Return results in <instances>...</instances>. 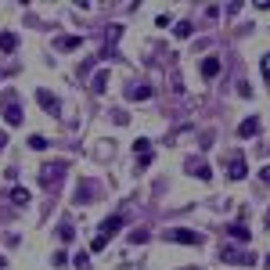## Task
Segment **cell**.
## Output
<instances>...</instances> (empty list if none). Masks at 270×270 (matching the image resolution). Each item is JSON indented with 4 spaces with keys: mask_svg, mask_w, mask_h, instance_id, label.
Instances as JSON below:
<instances>
[{
    "mask_svg": "<svg viewBox=\"0 0 270 270\" xmlns=\"http://www.w3.org/2000/svg\"><path fill=\"white\" fill-rule=\"evenodd\" d=\"M0 105H4V123H8V126H22V105H18V94H15V90H4V94H0Z\"/></svg>",
    "mask_w": 270,
    "mask_h": 270,
    "instance_id": "cell-1",
    "label": "cell"
},
{
    "mask_svg": "<svg viewBox=\"0 0 270 270\" xmlns=\"http://www.w3.org/2000/svg\"><path fill=\"white\" fill-rule=\"evenodd\" d=\"M166 242H177V245H202L206 238L198 230H187V227H170L166 230Z\"/></svg>",
    "mask_w": 270,
    "mask_h": 270,
    "instance_id": "cell-2",
    "label": "cell"
},
{
    "mask_svg": "<svg viewBox=\"0 0 270 270\" xmlns=\"http://www.w3.org/2000/svg\"><path fill=\"white\" fill-rule=\"evenodd\" d=\"M61 177H65V162H47V166L40 170V184H44V187L61 184Z\"/></svg>",
    "mask_w": 270,
    "mask_h": 270,
    "instance_id": "cell-3",
    "label": "cell"
},
{
    "mask_svg": "<svg viewBox=\"0 0 270 270\" xmlns=\"http://www.w3.org/2000/svg\"><path fill=\"white\" fill-rule=\"evenodd\" d=\"M227 177H230V180H245V177H249V166H245L242 151H234V155L227 159Z\"/></svg>",
    "mask_w": 270,
    "mask_h": 270,
    "instance_id": "cell-4",
    "label": "cell"
},
{
    "mask_svg": "<svg viewBox=\"0 0 270 270\" xmlns=\"http://www.w3.org/2000/svg\"><path fill=\"white\" fill-rule=\"evenodd\" d=\"M184 170H187L191 177H195V180H209V177H213V170H209V162H206V159H195V155H191V159L184 162Z\"/></svg>",
    "mask_w": 270,
    "mask_h": 270,
    "instance_id": "cell-5",
    "label": "cell"
},
{
    "mask_svg": "<svg viewBox=\"0 0 270 270\" xmlns=\"http://www.w3.org/2000/svg\"><path fill=\"white\" fill-rule=\"evenodd\" d=\"M36 101H40V108H44V112H51V115H58V108H61V105H58V97H54L51 90H44V87L36 90Z\"/></svg>",
    "mask_w": 270,
    "mask_h": 270,
    "instance_id": "cell-6",
    "label": "cell"
},
{
    "mask_svg": "<svg viewBox=\"0 0 270 270\" xmlns=\"http://www.w3.org/2000/svg\"><path fill=\"white\" fill-rule=\"evenodd\" d=\"M123 223H126V220H123L119 213H115V216H105V220H101V238H112V230H119Z\"/></svg>",
    "mask_w": 270,
    "mask_h": 270,
    "instance_id": "cell-7",
    "label": "cell"
},
{
    "mask_svg": "<svg viewBox=\"0 0 270 270\" xmlns=\"http://www.w3.org/2000/svg\"><path fill=\"white\" fill-rule=\"evenodd\" d=\"M223 259H227V263H245V266L256 263L252 256H245V252H238V249H230V245H223Z\"/></svg>",
    "mask_w": 270,
    "mask_h": 270,
    "instance_id": "cell-8",
    "label": "cell"
},
{
    "mask_svg": "<svg viewBox=\"0 0 270 270\" xmlns=\"http://www.w3.org/2000/svg\"><path fill=\"white\" fill-rule=\"evenodd\" d=\"M202 76H206V80H216V76H220V58L216 54L202 58Z\"/></svg>",
    "mask_w": 270,
    "mask_h": 270,
    "instance_id": "cell-9",
    "label": "cell"
},
{
    "mask_svg": "<svg viewBox=\"0 0 270 270\" xmlns=\"http://www.w3.org/2000/svg\"><path fill=\"white\" fill-rule=\"evenodd\" d=\"M80 44H83V36H58V40H54L58 51H76Z\"/></svg>",
    "mask_w": 270,
    "mask_h": 270,
    "instance_id": "cell-10",
    "label": "cell"
},
{
    "mask_svg": "<svg viewBox=\"0 0 270 270\" xmlns=\"http://www.w3.org/2000/svg\"><path fill=\"white\" fill-rule=\"evenodd\" d=\"M126 97H130V101H148V97H151V87H148V83H144V87L137 83V87L126 90Z\"/></svg>",
    "mask_w": 270,
    "mask_h": 270,
    "instance_id": "cell-11",
    "label": "cell"
},
{
    "mask_svg": "<svg viewBox=\"0 0 270 270\" xmlns=\"http://www.w3.org/2000/svg\"><path fill=\"white\" fill-rule=\"evenodd\" d=\"M256 133H259V119H245L238 126V137H256Z\"/></svg>",
    "mask_w": 270,
    "mask_h": 270,
    "instance_id": "cell-12",
    "label": "cell"
},
{
    "mask_svg": "<svg viewBox=\"0 0 270 270\" xmlns=\"http://www.w3.org/2000/svg\"><path fill=\"white\" fill-rule=\"evenodd\" d=\"M18 47V36L15 32H4V36H0V51H4V54H11Z\"/></svg>",
    "mask_w": 270,
    "mask_h": 270,
    "instance_id": "cell-13",
    "label": "cell"
},
{
    "mask_svg": "<svg viewBox=\"0 0 270 270\" xmlns=\"http://www.w3.org/2000/svg\"><path fill=\"white\" fill-rule=\"evenodd\" d=\"M227 234H230V238H234V242H249V238H252L245 223H234V227H230V230H227Z\"/></svg>",
    "mask_w": 270,
    "mask_h": 270,
    "instance_id": "cell-14",
    "label": "cell"
},
{
    "mask_svg": "<svg viewBox=\"0 0 270 270\" xmlns=\"http://www.w3.org/2000/svg\"><path fill=\"white\" fill-rule=\"evenodd\" d=\"M58 238H61V242H72V238H76V234H72V220H69V216L58 223Z\"/></svg>",
    "mask_w": 270,
    "mask_h": 270,
    "instance_id": "cell-15",
    "label": "cell"
},
{
    "mask_svg": "<svg viewBox=\"0 0 270 270\" xmlns=\"http://www.w3.org/2000/svg\"><path fill=\"white\" fill-rule=\"evenodd\" d=\"M191 32H195V29H191V22H177V29H173V36H177V40H187Z\"/></svg>",
    "mask_w": 270,
    "mask_h": 270,
    "instance_id": "cell-16",
    "label": "cell"
},
{
    "mask_svg": "<svg viewBox=\"0 0 270 270\" xmlns=\"http://www.w3.org/2000/svg\"><path fill=\"white\" fill-rule=\"evenodd\" d=\"M11 202L25 206V202H29V191H25V187H11Z\"/></svg>",
    "mask_w": 270,
    "mask_h": 270,
    "instance_id": "cell-17",
    "label": "cell"
},
{
    "mask_svg": "<svg viewBox=\"0 0 270 270\" xmlns=\"http://www.w3.org/2000/svg\"><path fill=\"white\" fill-rule=\"evenodd\" d=\"M105 87H108V72H97L94 76V94H105Z\"/></svg>",
    "mask_w": 270,
    "mask_h": 270,
    "instance_id": "cell-18",
    "label": "cell"
},
{
    "mask_svg": "<svg viewBox=\"0 0 270 270\" xmlns=\"http://www.w3.org/2000/svg\"><path fill=\"white\" fill-rule=\"evenodd\" d=\"M133 148H137V155H144V151H151V141H148V137H137Z\"/></svg>",
    "mask_w": 270,
    "mask_h": 270,
    "instance_id": "cell-19",
    "label": "cell"
},
{
    "mask_svg": "<svg viewBox=\"0 0 270 270\" xmlns=\"http://www.w3.org/2000/svg\"><path fill=\"white\" fill-rule=\"evenodd\" d=\"M76 266L87 270V266H90V252H76Z\"/></svg>",
    "mask_w": 270,
    "mask_h": 270,
    "instance_id": "cell-20",
    "label": "cell"
},
{
    "mask_svg": "<svg viewBox=\"0 0 270 270\" xmlns=\"http://www.w3.org/2000/svg\"><path fill=\"white\" fill-rule=\"evenodd\" d=\"M29 148H36V151H40V148H47V141H44L40 133H32V137H29Z\"/></svg>",
    "mask_w": 270,
    "mask_h": 270,
    "instance_id": "cell-21",
    "label": "cell"
},
{
    "mask_svg": "<svg viewBox=\"0 0 270 270\" xmlns=\"http://www.w3.org/2000/svg\"><path fill=\"white\" fill-rule=\"evenodd\" d=\"M144 238H148V230H144V227H137V230H133V234H130V242H133V245H141Z\"/></svg>",
    "mask_w": 270,
    "mask_h": 270,
    "instance_id": "cell-22",
    "label": "cell"
},
{
    "mask_svg": "<svg viewBox=\"0 0 270 270\" xmlns=\"http://www.w3.org/2000/svg\"><path fill=\"white\" fill-rule=\"evenodd\" d=\"M112 119L119 123V126H126V123H130V115H126V112H112Z\"/></svg>",
    "mask_w": 270,
    "mask_h": 270,
    "instance_id": "cell-23",
    "label": "cell"
},
{
    "mask_svg": "<svg viewBox=\"0 0 270 270\" xmlns=\"http://www.w3.org/2000/svg\"><path fill=\"white\" fill-rule=\"evenodd\" d=\"M223 11H227V15H230V18H234V15H238V11H242V4H238V0H230V4H227V8H223Z\"/></svg>",
    "mask_w": 270,
    "mask_h": 270,
    "instance_id": "cell-24",
    "label": "cell"
},
{
    "mask_svg": "<svg viewBox=\"0 0 270 270\" xmlns=\"http://www.w3.org/2000/svg\"><path fill=\"white\" fill-rule=\"evenodd\" d=\"M259 180H263V184L270 187V166H263V170H259Z\"/></svg>",
    "mask_w": 270,
    "mask_h": 270,
    "instance_id": "cell-25",
    "label": "cell"
},
{
    "mask_svg": "<svg viewBox=\"0 0 270 270\" xmlns=\"http://www.w3.org/2000/svg\"><path fill=\"white\" fill-rule=\"evenodd\" d=\"M263 76L270 80V51H266V58H263Z\"/></svg>",
    "mask_w": 270,
    "mask_h": 270,
    "instance_id": "cell-26",
    "label": "cell"
},
{
    "mask_svg": "<svg viewBox=\"0 0 270 270\" xmlns=\"http://www.w3.org/2000/svg\"><path fill=\"white\" fill-rule=\"evenodd\" d=\"M4 148H8V133H4V130H0V151H4Z\"/></svg>",
    "mask_w": 270,
    "mask_h": 270,
    "instance_id": "cell-27",
    "label": "cell"
},
{
    "mask_svg": "<svg viewBox=\"0 0 270 270\" xmlns=\"http://www.w3.org/2000/svg\"><path fill=\"white\" fill-rule=\"evenodd\" d=\"M263 227H270V209H266V220H263Z\"/></svg>",
    "mask_w": 270,
    "mask_h": 270,
    "instance_id": "cell-28",
    "label": "cell"
},
{
    "mask_svg": "<svg viewBox=\"0 0 270 270\" xmlns=\"http://www.w3.org/2000/svg\"><path fill=\"white\" fill-rule=\"evenodd\" d=\"M0 266H8V263H4V256H0Z\"/></svg>",
    "mask_w": 270,
    "mask_h": 270,
    "instance_id": "cell-29",
    "label": "cell"
},
{
    "mask_svg": "<svg viewBox=\"0 0 270 270\" xmlns=\"http://www.w3.org/2000/svg\"><path fill=\"white\" fill-rule=\"evenodd\" d=\"M266 266H270V256H266Z\"/></svg>",
    "mask_w": 270,
    "mask_h": 270,
    "instance_id": "cell-30",
    "label": "cell"
}]
</instances>
